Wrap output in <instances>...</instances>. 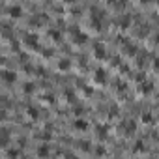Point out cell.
I'll use <instances>...</instances> for the list:
<instances>
[{
	"instance_id": "6da1fadb",
	"label": "cell",
	"mask_w": 159,
	"mask_h": 159,
	"mask_svg": "<svg viewBox=\"0 0 159 159\" xmlns=\"http://www.w3.org/2000/svg\"><path fill=\"white\" fill-rule=\"evenodd\" d=\"M8 11H10L13 17H19V15L23 13V10H21V6H19V4H13V6H10V8H8Z\"/></svg>"
},
{
	"instance_id": "7a4b0ae2",
	"label": "cell",
	"mask_w": 159,
	"mask_h": 159,
	"mask_svg": "<svg viewBox=\"0 0 159 159\" xmlns=\"http://www.w3.org/2000/svg\"><path fill=\"white\" fill-rule=\"evenodd\" d=\"M6 137H8V131L6 129H0V144L6 146Z\"/></svg>"
},
{
	"instance_id": "3957f363",
	"label": "cell",
	"mask_w": 159,
	"mask_h": 159,
	"mask_svg": "<svg viewBox=\"0 0 159 159\" xmlns=\"http://www.w3.org/2000/svg\"><path fill=\"white\" fill-rule=\"evenodd\" d=\"M38 154H41V156H47V154H49V148H47V146H41V148L38 150Z\"/></svg>"
}]
</instances>
